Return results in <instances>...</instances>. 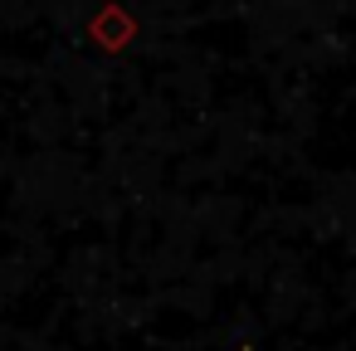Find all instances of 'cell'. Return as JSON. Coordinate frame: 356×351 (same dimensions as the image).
Returning <instances> with one entry per match:
<instances>
[{"label": "cell", "mask_w": 356, "mask_h": 351, "mask_svg": "<svg viewBox=\"0 0 356 351\" xmlns=\"http://www.w3.org/2000/svg\"><path fill=\"white\" fill-rule=\"evenodd\" d=\"M239 351H249V346H239Z\"/></svg>", "instance_id": "6da1fadb"}]
</instances>
